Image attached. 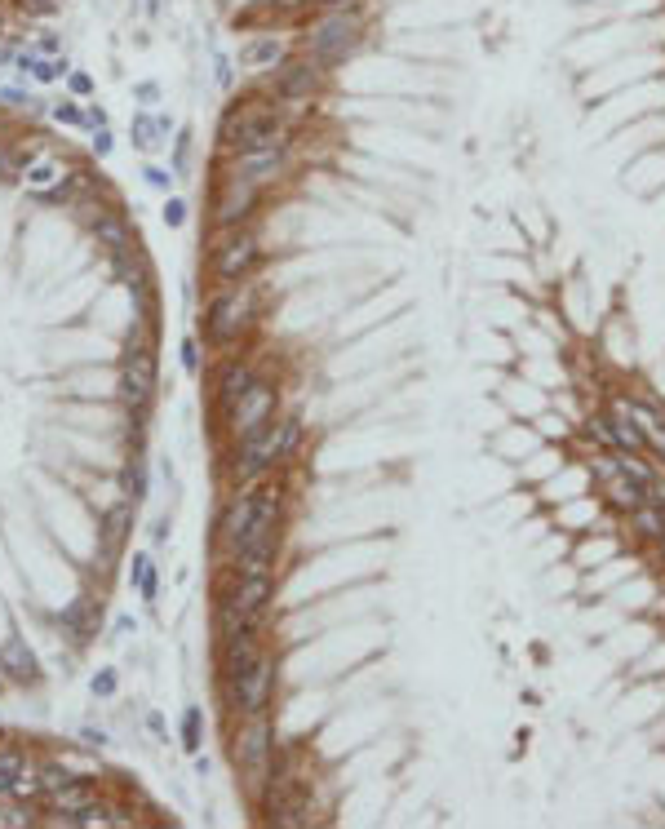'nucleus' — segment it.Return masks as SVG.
I'll use <instances>...</instances> for the list:
<instances>
[{
    "label": "nucleus",
    "mask_w": 665,
    "mask_h": 829,
    "mask_svg": "<svg viewBox=\"0 0 665 829\" xmlns=\"http://www.w3.org/2000/svg\"><path fill=\"white\" fill-rule=\"evenodd\" d=\"M18 67L32 71L36 80H58L67 71V63H49V58H36V54H23V58H18Z\"/></svg>",
    "instance_id": "nucleus-27"
},
{
    "label": "nucleus",
    "mask_w": 665,
    "mask_h": 829,
    "mask_svg": "<svg viewBox=\"0 0 665 829\" xmlns=\"http://www.w3.org/2000/svg\"><path fill=\"white\" fill-rule=\"evenodd\" d=\"M80 741H85V745H94V750H98V745L107 741V736H102V732H94V728H85V732H80Z\"/></svg>",
    "instance_id": "nucleus-44"
},
{
    "label": "nucleus",
    "mask_w": 665,
    "mask_h": 829,
    "mask_svg": "<svg viewBox=\"0 0 665 829\" xmlns=\"http://www.w3.org/2000/svg\"><path fill=\"white\" fill-rule=\"evenodd\" d=\"M320 9H346V0H315Z\"/></svg>",
    "instance_id": "nucleus-46"
},
{
    "label": "nucleus",
    "mask_w": 665,
    "mask_h": 829,
    "mask_svg": "<svg viewBox=\"0 0 665 829\" xmlns=\"http://www.w3.org/2000/svg\"><path fill=\"white\" fill-rule=\"evenodd\" d=\"M249 524H253V484L240 488V493L222 506V515H218V546L227 550V555H235V550L244 546V537H249Z\"/></svg>",
    "instance_id": "nucleus-12"
},
{
    "label": "nucleus",
    "mask_w": 665,
    "mask_h": 829,
    "mask_svg": "<svg viewBox=\"0 0 665 829\" xmlns=\"http://www.w3.org/2000/svg\"><path fill=\"white\" fill-rule=\"evenodd\" d=\"M253 382H258V373H253L244 360H227V364H222V373H218V408H222V413H231V408L253 391Z\"/></svg>",
    "instance_id": "nucleus-17"
},
{
    "label": "nucleus",
    "mask_w": 665,
    "mask_h": 829,
    "mask_svg": "<svg viewBox=\"0 0 665 829\" xmlns=\"http://www.w3.org/2000/svg\"><path fill=\"white\" fill-rule=\"evenodd\" d=\"M18 9H23V14H36V18L58 14V5H54V0H18Z\"/></svg>",
    "instance_id": "nucleus-37"
},
{
    "label": "nucleus",
    "mask_w": 665,
    "mask_h": 829,
    "mask_svg": "<svg viewBox=\"0 0 665 829\" xmlns=\"http://www.w3.org/2000/svg\"><path fill=\"white\" fill-rule=\"evenodd\" d=\"M49 803H54V812H63V816L85 812V807L94 803V790H89V785H80V781H71V785H63V790L49 794Z\"/></svg>",
    "instance_id": "nucleus-22"
},
{
    "label": "nucleus",
    "mask_w": 665,
    "mask_h": 829,
    "mask_svg": "<svg viewBox=\"0 0 665 829\" xmlns=\"http://www.w3.org/2000/svg\"><path fill=\"white\" fill-rule=\"evenodd\" d=\"M262 657V621H253V626H240L231 634H222V679H231V674H240L244 665H253Z\"/></svg>",
    "instance_id": "nucleus-13"
},
{
    "label": "nucleus",
    "mask_w": 665,
    "mask_h": 829,
    "mask_svg": "<svg viewBox=\"0 0 665 829\" xmlns=\"http://www.w3.org/2000/svg\"><path fill=\"white\" fill-rule=\"evenodd\" d=\"M54 120H58V125H85V111H80L76 102H58V107H54Z\"/></svg>",
    "instance_id": "nucleus-34"
},
{
    "label": "nucleus",
    "mask_w": 665,
    "mask_h": 829,
    "mask_svg": "<svg viewBox=\"0 0 665 829\" xmlns=\"http://www.w3.org/2000/svg\"><path fill=\"white\" fill-rule=\"evenodd\" d=\"M275 404H280V391H275L271 382H253V391L240 399V404L227 413V422H231V431L235 439H253V435H262L266 426L275 422Z\"/></svg>",
    "instance_id": "nucleus-8"
},
{
    "label": "nucleus",
    "mask_w": 665,
    "mask_h": 829,
    "mask_svg": "<svg viewBox=\"0 0 665 829\" xmlns=\"http://www.w3.org/2000/svg\"><path fill=\"white\" fill-rule=\"evenodd\" d=\"M200 728H204V710L187 705V714H182V750L187 754H200Z\"/></svg>",
    "instance_id": "nucleus-26"
},
{
    "label": "nucleus",
    "mask_w": 665,
    "mask_h": 829,
    "mask_svg": "<svg viewBox=\"0 0 665 829\" xmlns=\"http://www.w3.org/2000/svg\"><path fill=\"white\" fill-rule=\"evenodd\" d=\"M182 368H187V373H200V342H196V337L182 342Z\"/></svg>",
    "instance_id": "nucleus-36"
},
{
    "label": "nucleus",
    "mask_w": 665,
    "mask_h": 829,
    "mask_svg": "<svg viewBox=\"0 0 665 829\" xmlns=\"http://www.w3.org/2000/svg\"><path fill=\"white\" fill-rule=\"evenodd\" d=\"M275 759V736H271V719L266 714H253L235 728V767L253 781V790H262L266 772H271Z\"/></svg>",
    "instance_id": "nucleus-5"
},
{
    "label": "nucleus",
    "mask_w": 665,
    "mask_h": 829,
    "mask_svg": "<svg viewBox=\"0 0 665 829\" xmlns=\"http://www.w3.org/2000/svg\"><path fill=\"white\" fill-rule=\"evenodd\" d=\"M94 231L111 253H129V231H125V222H120L116 213H102V218L94 222Z\"/></svg>",
    "instance_id": "nucleus-23"
},
{
    "label": "nucleus",
    "mask_w": 665,
    "mask_h": 829,
    "mask_svg": "<svg viewBox=\"0 0 665 829\" xmlns=\"http://www.w3.org/2000/svg\"><path fill=\"white\" fill-rule=\"evenodd\" d=\"M599 497L608 501V510H617L621 519L630 515V510H639L643 506V488H639V479L626 470V453H621V475H612V479H603L599 484Z\"/></svg>",
    "instance_id": "nucleus-16"
},
{
    "label": "nucleus",
    "mask_w": 665,
    "mask_h": 829,
    "mask_svg": "<svg viewBox=\"0 0 665 829\" xmlns=\"http://www.w3.org/2000/svg\"><path fill=\"white\" fill-rule=\"evenodd\" d=\"M218 142L231 156L284 147V142H289V120H284V111L275 107V102H240V107H231L227 116H222Z\"/></svg>",
    "instance_id": "nucleus-1"
},
{
    "label": "nucleus",
    "mask_w": 665,
    "mask_h": 829,
    "mask_svg": "<svg viewBox=\"0 0 665 829\" xmlns=\"http://www.w3.org/2000/svg\"><path fill=\"white\" fill-rule=\"evenodd\" d=\"M271 572H253V577H235V586L227 595L218 599V630L231 634L240 626H253V621H262L266 603H271Z\"/></svg>",
    "instance_id": "nucleus-4"
},
{
    "label": "nucleus",
    "mask_w": 665,
    "mask_h": 829,
    "mask_svg": "<svg viewBox=\"0 0 665 829\" xmlns=\"http://www.w3.org/2000/svg\"><path fill=\"white\" fill-rule=\"evenodd\" d=\"M626 528L634 532V541L639 546H657L665 537V506H652V501H643L639 510H630L626 515Z\"/></svg>",
    "instance_id": "nucleus-18"
},
{
    "label": "nucleus",
    "mask_w": 665,
    "mask_h": 829,
    "mask_svg": "<svg viewBox=\"0 0 665 829\" xmlns=\"http://www.w3.org/2000/svg\"><path fill=\"white\" fill-rule=\"evenodd\" d=\"M275 439H280V466H284L293 453H298V444H302V417L298 413L280 417V422H275Z\"/></svg>",
    "instance_id": "nucleus-24"
},
{
    "label": "nucleus",
    "mask_w": 665,
    "mask_h": 829,
    "mask_svg": "<svg viewBox=\"0 0 665 829\" xmlns=\"http://www.w3.org/2000/svg\"><path fill=\"white\" fill-rule=\"evenodd\" d=\"M0 674H9L14 683L36 679V657H32V648H27L23 639H9L5 648H0Z\"/></svg>",
    "instance_id": "nucleus-19"
},
{
    "label": "nucleus",
    "mask_w": 665,
    "mask_h": 829,
    "mask_svg": "<svg viewBox=\"0 0 665 829\" xmlns=\"http://www.w3.org/2000/svg\"><path fill=\"white\" fill-rule=\"evenodd\" d=\"M89 692H94V697H111V692H116V670H98L94 679H89Z\"/></svg>",
    "instance_id": "nucleus-33"
},
{
    "label": "nucleus",
    "mask_w": 665,
    "mask_h": 829,
    "mask_svg": "<svg viewBox=\"0 0 665 829\" xmlns=\"http://www.w3.org/2000/svg\"><path fill=\"white\" fill-rule=\"evenodd\" d=\"M89 89H94V80L85 71H71V94H89Z\"/></svg>",
    "instance_id": "nucleus-40"
},
{
    "label": "nucleus",
    "mask_w": 665,
    "mask_h": 829,
    "mask_svg": "<svg viewBox=\"0 0 665 829\" xmlns=\"http://www.w3.org/2000/svg\"><path fill=\"white\" fill-rule=\"evenodd\" d=\"M111 821H116V816H107L98 803H89L85 812H71L67 816V825H111Z\"/></svg>",
    "instance_id": "nucleus-29"
},
{
    "label": "nucleus",
    "mask_w": 665,
    "mask_h": 829,
    "mask_svg": "<svg viewBox=\"0 0 665 829\" xmlns=\"http://www.w3.org/2000/svg\"><path fill=\"white\" fill-rule=\"evenodd\" d=\"M151 391H156V355H151L147 342H138V346H129V364H125V377H120V395H125L129 408H147Z\"/></svg>",
    "instance_id": "nucleus-11"
},
{
    "label": "nucleus",
    "mask_w": 665,
    "mask_h": 829,
    "mask_svg": "<svg viewBox=\"0 0 665 829\" xmlns=\"http://www.w3.org/2000/svg\"><path fill=\"white\" fill-rule=\"evenodd\" d=\"M142 178H147V187H151V191H169V187H173V173H169V169H160V165H147V169H142Z\"/></svg>",
    "instance_id": "nucleus-32"
},
{
    "label": "nucleus",
    "mask_w": 665,
    "mask_h": 829,
    "mask_svg": "<svg viewBox=\"0 0 665 829\" xmlns=\"http://www.w3.org/2000/svg\"><path fill=\"white\" fill-rule=\"evenodd\" d=\"M284 160H289V142H284V147H271V151L235 156L231 173H235V178H244V182H258V187H266V182H275L284 173Z\"/></svg>",
    "instance_id": "nucleus-15"
},
{
    "label": "nucleus",
    "mask_w": 665,
    "mask_h": 829,
    "mask_svg": "<svg viewBox=\"0 0 665 829\" xmlns=\"http://www.w3.org/2000/svg\"><path fill=\"white\" fill-rule=\"evenodd\" d=\"M262 200V187L258 182H244V178H222L218 187V200H213V227L218 231H240L249 222V213L258 209Z\"/></svg>",
    "instance_id": "nucleus-9"
},
{
    "label": "nucleus",
    "mask_w": 665,
    "mask_h": 829,
    "mask_svg": "<svg viewBox=\"0 0 665 829\" xmlns=\"http://www.w3.org/2000/svg\"><path fill=\"white\" fill-rule=\"evenodd\" d=\"M111 147H116V142H111V133H107V129H98V133H94V151H98V156H111Z\"/></svg>",
    "instance_id": "nucleus-41"
},
{
    "label": "nucleus",
    "mask_w": 665,
    "mask_h": 829,
    "mask_svg": "<svg viewBox=\"0 0 665 829\" xmlns=\"http://www.w3.org/2000/svg\"><path fill=\"white\" fill-rule=\"evenodd\" d=\"M360 36H364V18L355 14V9H329V14L302 36V54L324 63V67H333V63H342L346 54L360 49Z\"/></svg>",
    "instance_id": "nucleus-2"
},
{
    "label": "nucleus",
    "mask_w": 665,
    "mask_h": 829,
    "mask_svg": "<svg viewBox=\"0 0 665 829\" xmlns=\"http://www.w3.org/2000/svg\"><path fill=\"white\" fill-rule=\"evenodd\" d=\"M657 555H661V564H665V537L657 541Z\"/></svg>",
    "instance_id": "nucleus-47"
},
{
    "label": "nucleus",
    "mask_w": 665,
    "mask_h": 829,
    "mask_svg": "<svg viewBox=\"0 0 665 829\" xmlns=\"http://www.w3.org/2000/svg\"><path fill=\"white\" fill-rule=\"evenodd\" d=\"M85 125H94V129H107V111L89 107V111H85Z\"/></svg>",
    "instance_id": "nucleus-43"
},
{
    "label": "nucleus",
    "mask_w": 665,
    "mask_h": 829,
    "mask_svg": "<svg viewBox=\"0 0 665 829\" xmlns=\"http://www.w3.org/2000/svg\"><path fill=\"white\" fill-rule=\"evenodd\" d=\"M160 218H165L169 227H182V222H187V200H178V196H173V200L165 204V213H160Z\"/></svg>",
    "instance_id": "nucleus-35"
},
{
    "label": "nucleus",
    "mask_w": 665,
    "mask_h": 829,
    "mask_svg": "<svg viewBox=\"0 0 665 829\" xmlns=\"http://www.w3.org/2000/svg\"><path fill=\"white\" fill-rule=\"evenodd\" d=\"M40 781H45V794H54V790H63V785H71V772H67V767L45 763V767H40Z\"/></svg>",
    "instance_id": "nucleus-30"
},
{
    "label": "nucleus",
    "mask_w": 665,
    "mask_h": 829,
    "mask_svg": "<svg viewBox=\"0 0 665 829\" xmlns=\"http://www.w3.org/2000/svg\"><path fill=\"white\" fill-rule=\"evenodd\" d=\"M129 581L138 586V595H142V599H156V586H160V581H156V564H151L147 555H133Z\"/></svg>",
    "instance_id": "nucleus-25"
},
{
    "label": "nucleus",
    "mask_w": 665,
    "mask_h": 829,
    "mask_svg": "<svg viewBox=\"0 0 665 829\" xmlns=\"http://www.w3.org/2000/svg\"><path fill=\"white\" fill-rule=\"evenodd\" d=\"M67 178H71L67 165H63V160H54V156H36V160H27V169H23V187L32 191V196H45V200L63 196Z\"/></svg>",
    "instance_id": "nucleus-14"
},
{
    "label": "nucleus",
    "mask_w": 665,
    "mask_h": 829,
    "mask_svg": "<svg viewBox=\"0 0 665 829\" xmlns=\"http://www.w3.org/2000/svg\"><path fill=\"white\" fill-rule=\"evenodd\" d=\"M271 9H280V14H293V9H306V5H315V0H266Z\"/></svg>",
    "instance_id": "nucleus-39"
},
{
    "label": "nucleus",
    "mask_w": 665,
    "mask_h": 829,
    "mask_svg": "<svg viewBox=\"0 0 665 829\" xmlns=\"http://www.w3.org/2000/svg\"><path fill=\"white\" fill-rule=\"evenodd\" d=\"M138 98L142 102H156V85H138Z\"/></svg>",
    "instance_id": "nucleus-45"
},
{
    "label": "nucleus",
    "mask_w": 665,
    "mask_h": 829,
    "mask_svg": "<svg viewBox=\"0 0 665 829\" xmlns=\"http://www.w3.org/2000/svg\"><path fill=\"white\" fill-rule=\"evenodd\" d=\"M125 524H129V510H125V506L111 510V515H107V546H111V550H116V546H120V537H125Z\"/></svg>",
    "instance_id": "nucleus-31"
},
{
    "label": "nucleus",
    "mask_w": 665,
    "mask_h": 829,
    "mask_svg": "<svg viewBox=\"0 0 665 829\" xmlns=\"http://www.w3.org/2000/svg\"><path fill=\"white\" fill-rule=\"evenodd\" d=\"M320 85H324V63H315V58H306V54L280 63L275 76H271L275 102H302V98H311Z\"/></svg>",
    "instance_id": "nucleus-10"
},
{
    "label": "nucleus",
    "mask_w": 665,
    "mask_h": 829,
    "mask_svg": "<svg viewBox=\"0 0 665 829\" xmlns=\"http://www.w3.org/2000/svg\"><path fill=\"white\" fill-rule=\"evenodd\" d=\"M9 794L23 798V803H32V798L45 794V781H40V772H18L14 785H9Z\"/></svg>",
    "instance_id": "nucleus-28"
},
{
    "label": "nucleus",
    "mask_w": 665,
    "mask_h": 829,
    "mask_svg": "<svg viewBox=\"0 0 665 829\" xmlns=\"http://www.w3.org/2000/svg\"><path fill=\"white\" fill-rule=\"evenodd\" d=\"M227 692H231V705L240 719H253V714H266L271 710V697H275V661L262 657L253 665H244L240 674L227 679Z\"/></svg>",
    "instance_id": "nucleus-6"
},
{
    "label": "nucleus",
    "mask_w": 665,
    "mask_h": 829,
    "mask_svg": "<svg viewBox=\"0 0 665 829\" xmlns=\"http://www.w3.org/2000/svg\"><path fill=\"white\" fill-rule=\"evenodd\" d=\"M169 129H173L169 116H147V111H142V116H133V125H129L133 147H138V151H156L160 138H165Z\"/></svg>",
    "instance_id": "nucleus-20"
},
{
    "label": "nucleus",
    "mask_w": 665,
    "mask_h": 829,
    "mask_svg": "<svg viewBox=\"0 0 665 829\" xmlns=\"http://www.w3.org/2000/svg\"><path fill=\"white\" fill-rule=\"evenodd\" d=\"M253 311H258V293H253V284H227L222 293H213L209 302V342L213 346H231L240 342L244 329L253 324Z\"/></svg>",
    "instance_id": "nucleus-3"
},
{
    "label": "nucleus",
    "mask_w": 665,
    "mask_h": 829,
    "mask_svg": "<svg viewBox=\"0 0 665 829\" xmlns=\"http://www.w3.org/2000/svg\"><path fill=\"white\" fill-rule=\"evenodd\" d=\"M0 772L18 776V772H23V759H18V754H0Z\"/></svg>",
    "instance_id": "nucleus-42"
},
{
    "label": "nucleus",
    "mask_w": 665,
    "mask_h": 829,
    "mask_svg": "<svg viewBox=\"0 0 665 829\" xmlns=\"http://www.w3.org/2000/svg\"><path fill=\"white\" fill-rule=\"evenodd\" d=\"M213 63H218V85H222V89H231V80H235V76H231V58H227V54H213Z\"/></svg>",
    "instance_id": "nucleus-38"
},
{
    "label": "nucleus",
    "mask_w": 665,
    "mask_h": 829,
    "mask_svg": "<svg viewBox=\"0 0 665 829\" xmlns=\"http://www.w3.org/2000/svg\"><path fill=\"white\" fill-rule=\"evenodd\" d=\"M262 262V249L249 231H222L218 249H213V275L222 284H244Z\"/></svg>",
    "instance_id": "nucleus-7"
},
{
    "label": "nucleus",
    "mask_w": 665,
    "mask_h": 829,
    "mask_svg": "<svg viewBox=\"0 0 665 829\" xmlns=\"http://www.w3.org/2000/svg\"><path fill=\"white\" fill-rule=\"evenodd\" d=\"M284 58V45L275 36H258L240 49V67H275Z\"/></svg>",
    "instance_id": "nucleus-21"
}]
</instances>
